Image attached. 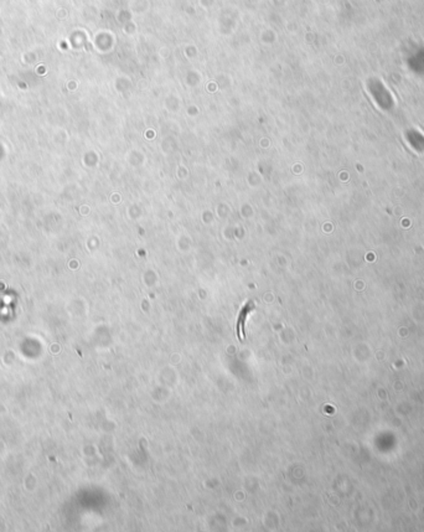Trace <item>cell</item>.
<instances>
[{"label": "cell", "instance_id": "obj_1", "mask_svg": "<svg viewBox=\"0 0 424 532\" xmlns=\"http://www.w3.org/2000/svg\"><path fill=\"white\" fill-rule=\"evenodd\" d=\"M254 308V303L253 302H248L247 304L245 305V307L242 308V310H241L240 313V317H238V320H237V334H238V339H240L241 341L245 340V323H246V318L248 317L249 313L253 310Z\"/></svg>", "mask_w": 424, "mask_h": 532}]
</instances>
